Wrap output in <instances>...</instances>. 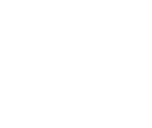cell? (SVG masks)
Instances as JSON below:
<instances>
[]
</instances>
